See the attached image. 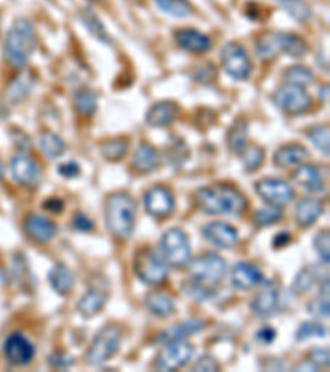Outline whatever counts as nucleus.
Here are the masks:
<instances>
[{"instance_id":"39448f33","label":"nucleus","mask_w":330,"mask_h":372,"mask_svg":"<svg viewBox=\"0 0 330 372\" xmlns=\"http://www.w3.org/2000/svg\"><path fill=\"white\" fill-rule=\"evenodd\" d=\"M160 256L172 268H183L192 259V247L187 233L180 228H171L160 238Z\"/></svg>"},{"instance_id":"f3484780","label":"nucleus","mask_w":330,"mask_h":372,"mask_svg":"<svg viewBox=\"0 0 330 372\" xmlns=\"http://www.w3.org/2000/svg\"><path fill=\"white\" fill-rule=\"evenodd\" d=\"M203 235L210 243L218 248H233L240 240L238 230L227 222H210L201 228Z\"/></svg>"},{"instance_id":"09e8293b","label":"nucleus","mask_w":330,"mask_h":372,"mask_svg":"<svg viewBox=\"0 0 330 372\" xmlns=\"http://www.w3.org/2000/svg\"><path fill=\"white\" fill-rule=\"evenodd\" d=\"M276 45H274L273 35H263L256 43V53L261 60H271L276 57Z\"/></svg>"},{"instance_id":"6e6d98bb","label":"nucleus","mask_w":330,"mask_h":372,"mask_svg":"<svg viewBox=\"0 0 330 372\" xmlns=\"http://www.w3.org/2000/svg\"><path fill=\"white\" fill-rule=\"evenodd\" d=\"M58 174L68 179L78 177L80 176V165H78L76 163H73V160H68V163H63L58 165Z\"/></svg>"},{"instance_id":"5701e85b","label":"nucleus","mask_w":330,"mask_h":372,"mask_svg":"<svg viewBox=\"0 0 330 372\" xmlns=\"http://www.w3.org/2000/svg\"><path fill=\"white\" fill-rule=\"evenodd\" d=\"M273 39L278 52H282L284 55H287V57L302 58L309 52L307 41L297 34H291V32H284L282 34V32H279V34L273 35Z\"/></svg>"},{"instance_id":"dca6fc26","label":"nucleus","mask_w":330,"mask_h":372,"mask_svg":"<svg viewBox=\"0 0 330 372\" xmlns=\"http://www.w3.org/2000/svg\"><path fill=\"white\" fill-rule=\"evenodd\" d=\"M109 300V291L108 288L101 287V284H91L88 288V291L82 293V296L78 300L76 310L78 313L85 318H93L103 311V308L106 306V303Z\"/></svg>"},{"instance_id":"393cba45","label":"nucleus","mask_w":330,"mask_h":372,"mask_svg":"<svg viewBox=\"0 0 330 372\" xmlns=\"http://www.w3.org/2000/svg\"><path fill=\"white\" fill-rule=\"evenodd\" d=\"M279 306V293L274 288H264L259 293H256L253 300L250 303L251 311L261 318H268L276 313Z\"/></svg>"},{"instance_id":"0eeeda50","label":"nucleus","mask_w":330,"mask_h":372,"mask_svg":"<svg viewBox=\"0 0 330 372\" xmlns=\"http://www.w3.org/2000/svg\"><path fill=\"white\" fill-rule=\"evenodd\" d=\"M187 265H189V280L208 288H213L222 282L227 273V261L218 254L200 255Z\"/></svg>"},{"instance_id":"c03bdc74","label":"nucleus","mask_w":330,"mask_h":372,"mask_svg":"<svg viewBox=\"0 0 330 372\" xmlns=\"http://www.w3.org/2000/svg\"><path fill=\"white\" fill-rule=\"evenodd\" d=\"M182 289L185 291V295H189L190 298H194V300H200V301L210 300V298L215 296V289L213 288L203 287V284H200V283H196V282H192V280H189L187 283H183Z\"/></svg>"},{"instance_id":"4be33fe9","label":"nucleus","mask_w":330,"mask_h":372,"mask_svg":"<svg viewBox=\"0 0 330 372\" xmlns=\"http://www.w3.org/2000/svg\"><path fill=\"white\" fill-rule=\"evenodd\" d=\"M292 181L297 186H301L302 189L309 192H322L324 191V176L320 167L314 164H301L297 165V169L292 172Z\"/></svg>"},{"instance_id":"6ab92c4d","label":"nucleus","mask_w":330,"mask_h":372,"mask_svg":"<svg viewBox=\"0 0 330 372\" xmlns=\"http://www.w3.org/2000/svg\"><path fill=\"white\" fill-rule=\"evenodd\" d=\"M203 326H205V323L200 319L182 321V323L173 324V326H171V328L160 331V334L157 338H155V341L160 343V344L185 341V339L192 336V334H196L199 331L203 329Z\"/></svg>"},{"instance_id":"1a4fd4ad","label":"nucleus","mask_w":330,"mask_h":372,"mask_svg":"<svg viewBox=\"0 0 330 372\" xmlns=\"http://www.w3.org/2000/svg\"><path fill=\"white\" fill-rule=\"evenodd\" d=\"M254 191L266 204L271 207H286L294 200V189L282 179L264 177L254 184Z\"/></svg>"},{"instance_id":"2eb2a0df","label":"nucleus","mask_w":330,"mask_h":372,"mask_svg":"<svg viewBox=\"0 0 330 372\" xmlns=\"http://www.w3.org/2000/svg\"><path fill=\"white\" fill-rule=\"evenodd\" d=\"M24 232L30 240L43 245L57 235V225L43 215L30 214L24 220Z\"/></svg>"},{"instance_id":"f257e3e1","label":"nucleus","mask_w":330,"mask_h":372,"mask_svg":"<svg viewBox=\"0 0 330 372\" xmlns=\"http://www.w3.org/2000/svg\"><path fill=\"white\" fill-rule=\"evenodd\" d=\"M195 204L208 215H241L248 209L245 194L230 184L201 187L194 194Z\"/></svg>"},{"instance_id":"58836bf2","label":"nucleus","mask_w":330,"mask_h":372,"mask_svg":"<svg viewBox=\"0 0 330 372\" xmlns=\"http://www.w3.org/2000/svg\"><path fill=\"white\" fill-rule=\"evenodd\" d=\"M266 158L264 149L261 146H250V148H245L243 151V164H245V169L248 172H254L263 165Z\"/></svg>"},{"instance_id":"8fccbe9b","label":"nucleus","mask_w":330,"mask_h":372,"mask_svg":"<svg viewBox=\"0 0 330 372\" xmlns=\"http://www.w3.org/2000/svg\"><path fill=\"white\" fill-rule=\"evenodd\" d=\"M195 80L203 83V85H212L215 81V78H217V68H215L212 63H208V65H201L199 70L194 73Z\"/></svg>"},{"instance_id":"c756f323","label":"nucleus","mask_w":330,"mask_h":372,"mask_svg":"<svg viewBox=\"0 0 330 372\" xmlns=\"http://www.w3.org/2000/svg\"><path fill=\"white\" fill-rule=\"evenodd\" d=\"M80 18L82 25H85V29L88 30L96 40L101 41V43H108V45L113 43V36L108 34L106 27H104L103 22L99 20V17L96 15L94 11H91V8H82L80 12Z\"/></svg>"},{"instance_id":"473e14b6","label":"nucleus","mask_w":330,"mask_h":372,"mask_svg":"<svg viewBox=\"0 0 330 372\" xmlns=\"http://www.w3.org/2000/svg\"><path fill=\"white\" fill-rule=\"evenodd\" d=\"M73 103H75L76 111L85 118H91L98 109V96L93 90L89 88H81L75 93V98H73Z\"/></svg>"},{"instance_id":"20e7f679","label":"nucleus","mask_w":330,"mask_h":372,"mask_svg":"<svg viewBox=\"0 0 330 372\" xmlns=\"http://www.w3.org/2000/svg\"><path fill=\"white\" fill-rule=\"evenodd\" d=\"M121 328L117 324H106L99 329L91 341L88 351L85 352V361L91 366H101L116 356L121 346Z\"/></svg>"},{"instance_id":"3c124183","label":"nucleus","mask_w":330,"mask_h":372,"mask_svg":"<svg viewBox=\"0 0 330 372\" xmlns=\"http://www.w3.org/2000/svg\"><path fill=\"white\" fill-rule=\"evenodd\" d=\"M71 228H75L78 232H91L94 228V223L85 214L76 212L71 219Z\"/></svg>"},{"instance_id":"f704fd0d","label":"nucleus","mask_w":330,"mask_h":372,"mask_svg":"<svg viewBox=\"0 0 330 372\" xmlns=\"http://www.w3.org/2000/svg\"><path fill=\"white\" fill-rule=\"evenodd\" d=\"M129 149V139L126 137H113L101 144V154L106 160H119L126 156Z\"/></svg>"},{"instance_id":"9b49d317","label":"nucleus","mask_w":330,"mask_h":372,"mask_svg":"<svg viewBox=\"0 0 330 372\" xmlns=\"http://www.w3.org/2000/svg\"><path fill=\"white\" fill-rule=\"evenodd\" d=\"M195 354V347L187 341L168 343L155 359V369L157 371H175L180 369L192 359Z\"/></svg>"},{"instance_id":"4d7b16f0","label":"nucleus","mask_w":330,"mask_h":372,"mask_svg":"<svg viewBox=\"0 0 330 372\" xmlns=\"http://www.w3.org/2000/svg\"><path fill=\"white\" fill-rule=\"evenodd\" d=\"M256 339L261 344H264V346H268V344H271L274 339H276V329L271 328V326H264V328H261L258 333H256Z\"/></svg>"},{"instance_id":"f8f14e48","label":"nucleus","mask_w":330,"mask_h":372,"mask_svg":"<svg viewBox=\"0 0 330 372\" xmlns=\"http://www.w3.org/2000/svg\"><path fill=\"white\" fill-rule=\"evenodd\" d=\"M10 174L18 186L27 187V189H35L41 181V169L38 163L22 153L12 158Z\"/></svg>"},{"instance_id":"412c9836","label":"nucleus","mask_w":330,"mask_h":372,"mask_svg":"<svg viewBox=\"0 0 330 372\" xmlns=\"http://www.w3.org/2000/svg\"><path fill=\"white\" fill-rule=\"evenodd\" d=\"M178 104L173 101H159L145 114V123L154 128H165L175 123L178 118Z\"/></svg>"},{"instance_id":"bb28decb","label":"nucleus","mask_w":330,"mask_h":372,"mask_svg":"<svg viewBox=\"0 0 330 372\" xmlns=\"http://www.w3.org/2000/svg\"><path fill=\"white\" fill-rule=\"evenodd\" d=\"M160 165L159 151L149 144H141L132 156V167L141 174H149Z\"/></svg>"},{"instance_id":"680f3d73","label":"nucleus","mask_w":330,"mask_h":372,"mask_svg":"<svg viewBox=\"0 0 330 372\" xmlns=\"http://www.w3.org/2000/svg\"><path fill=\"white\" fill-rule=\"evenodd\" d=\"M91 2H99V0H91Z\"/></svg>"},{"instance_id":"a18cd8bd","label":"nucleus","mask_w":330,"mask_h":372,"mask_svg":"<svg viewBox=\"0 0 330 372\" xmlns=\"http://www.w3.org/2000/svg\"><path fill=\"white\" fill-rule=\"evenodd\" d=\"M315 283V272L313 268H302L299 273H297V277L294 280V283H292V289H294L296 293H306L309 291L310 288L314 287Z\"/></svg>"},{"instance_id":"864d4df0","label":"nucleus","mask_w":330,"mask_h":372,"mask_svg":"<svg viewBox=\"0 0 330 372\" xmlns=\"http://www.w3.org/2000/svg\"><path fill=\"white\" fill-rule=\"evenodd\" d=\"M310 364H314L315 367H329V349H314V351H310L309 354V359Z\"/></svg>"},{"instance_id":"bf43d9fd","label":"nucleus","mask_w":330,"mask_h":372,"mask_svg":"<svg viewBox=\"0 0 330 372\" xmlns=\"http://www.w3.org/2000/svg\"><path fill=\"white\" fill-rule=\"evenodd\" d=\"M289 242H291V233H289V232H279L273 238V247L274 248H282V247H286Z\"/></svg>"},{"instance_id":"49530a36","label":"nucleus","mask_w":330,"mask_h":372,"mask_svg":"<svg viewBox=\"0 0 330 372\" xmlns=\"http://www.w3.org/2000/svg\"><path fill=\"white\" fill-rule=\"evenodd\" d=\"M307 311L315 318H329V293H320V295L309 303Z\"/></svg>"},{"instance_id":"79ce46f5","label":"nucleus","mask_w":330,"mask_h":372,"mask_svg":"<svg viewBox=\"0 0 330 372\" xmlns=\"http://www.w3.org/2000/svg\"><path fill=\"white\" fill-rule=\"evenodd\" d=\"M167 158H168V163L175 165V167L185 163L187 158H189V148H187L185 142H183L182 139H178V137H172V142L168 144Z\"/></svg>"},{"instance_id":"f03ea898","label":"nucleus","mask_w":330,"mask_h":372,"mask_svg":"<svg viewBox=\"0 0 330 372\" xmlns=\"http://www.w3.org/2000/svg\"><path fill=\"white\" fill-rule=\"evenodd\" d=\"M136 200L127 192H113L104 202V220L109 233L117 240H129L136 227Z\"/></svg>"},{"instance_id":"7c9ffc66","label":"nucleus","mask_w":330,"mask_h":372,"mask_svg":"<svg viewBox=\"0 0 330 372\" xmlns=\"http://www.w3.org/2000/svg\"><path fill=\"white\" fill-rule=\"evenodd\" d=\"M228 142V149L235 154H241L246 148L248 142V123L245 119H236L235 123L231 124V128L228 130L227 136Z\"/></svg>"},{"instance_id":"cd10ccee","label":"nucleus","mask_w":330,"mask_h":372,"mask_svg":"<svg viewBox=\"0 0 330 372\" xmlns=\"http://www.w3.org/2000/svg\"><path fill=\"white\" fill-rule=\"evenodd\" d=\"M48 282L58 295H68L75 287V273L65 263H55L48 272Z\"/></svg>"},{"instance_id":"052dcab7","label":"nucleus","mask_w":330,"mask_h":372,"mask_svg":"<svg viewBox=\"0 0 330 372\" xmlns=\"http://www.w3.org/2000/svg\"><path fill=\"white\" fill-rule=\"evenodd\" d=\"M2 174H3V167H2V163H0V179H2Z\"/></svg>"},{"instance_id":"4468645a","label":"nucleus","mask_w":330,"mask_h":372,"mask_svg":"<svg viewBox=\"0 0 330 372\" xmlns=\"http://www.w3.org/2000/svg\"><path fill=\"white\" fill-rule=\"evenodd\" d=\"M3 356L12 366H27L35 357V346L24 334L12 333L3 343Z\"/></svg>"},{"instance_id":"ea45409f","label":"nucleus","mask_w":330,"mask_h":372,"mask_svg":"<svg viewBox=\"0 0 330 372\" xmlns=\"http://www.w3.org/2000/svg\"><path fill=\"white\" fill-rule=\"evenodd\" d=\"M282 219V210L279 207H266V209L256 210L253 215V223L256 227H268V225H273L279 222Z\"/></svg>"},{"instance_id":"a19ab883","label":"nucleus","mask_w":330,"mask_h":372,"mask_svg":"<svg viewBox=\"0 0 330 372\" xmlns=\"http://www.w3.org/2000/svg\"><path fill=\"white\" fill-rule=\"evenodd\" d=\"M307 139L317 148L320 153L329 156V128L322 126H313L310 130H307Z\"/></svg>"},{"instance_id":"a211bd4d","label":"nucleus","mask_w":330,"mask_h":372,"mask_svg":"<svg viewBox=\"0 0 330 372\" xmlns=\"http://www.w3.org/2000/svg\"><path fill=\"white\" fill-rule=\"evenodd\" d=\"M175 43L182 50L190 53H206L210 48H212V40H210L208 35L201 34L199 30L194 29H182L175 32Z\"/></svg>"},{"instance_id":"13d9d810","label":"nucleus","mask_w":330,"mask_h":372,"mask_svg":"<svg viewBox=\"0 0 330 372\" xmlns=\"http://www.w3.org/2000/svg\"><path fill=\"white\" fill-rule=\"evenodd\" d=\"M43 209L47 210V212L59 214L63 209H65V204H63V200L58 199V197H50V199L43 202Z\"/></svg>"},{"instance_id":"de8ad7c7","label":"nucleus","mask_w":330,"mask_h":372,"mask_svg":"<svg viewBox=\"0 0 330 372\" xmlns=\"http://www.w3.org/2000/svg\"><path fill=\"white\" fill-rule=\"evenodd\" d=\"M329 238H330L329 230H320L314 238L315 252H317L320 260H322L325 265H329V261H330V240Z\"/></svg>"},{"instance_id":"5fc2aeb1","label":"nucleus","mask_w":330,"mask_h":372,"mask_svg":"<svg viewBox=\"0 0 330 372\" xmlns=\"http://www.w3.org/2000/svg\"><path fill=\"white\" fill-rule=\"evenodd\" d=\"M48 362L52 367H59V369H66L71 364H75V359L70 356L63 354V352H53L52 356L48 357Z\"/></svg>"},{"instance_id":"aec40b11","label":"nucleus","mask_w":330,"mask_h":372,"mask_svg":"<svg viewBox=\"0 0 330 372\" xmlns=\"http://www.w3.org/2000/svg\"><path fill=\"white\" fill-rule=\"evenodd\" d=\"M230 282L238 289H251L263 282V273H261L258 266L245 263V261H238L231 268Z\"/></svg>"},{"instance_id":"4c0bfd02","label":"nucleus","mask_w":330,"mask_h":372,"mask_svg":"<svg viewBox=\"0 0 330 372\" xmlns=\"http://www.w3.org/2000/svg\"><path fill=\"white\" fill-rule=\"evenodd\" d=\"M281 6L286 8V12L297 22H307L313 17V11L307 7L304 0H278Z\"/></svg>"},{"instance_id":"c85d7f7f","label":"nucleus","mask_w":330,"mask_h":372,"mask_svg":"<svg viewBox=\"0 0 330 372\" xmlns=\"http://www.w3.org/2000/svg\"><path fill=\"white\" fill-rule=\"evenodd\" d=\"M144 303L145 308L149 310V313L159 316V318H167V316H171L173 311H175V301H173V298L162 291L149 293V295L145 296Z\"/></svg>"},{"instance_id":"a878e982","label":"nucleus","mask_w":330,"mask_h":372,"mask_svg":"<svg viewBox=\"0 0 330 372\" xmlns=\"http://www.w3.org/2000/svg\"><path fill=\"white\" fill-rule=\"evenodd\" d=\"M324 214L322 202L317 199H310V197H304L297 202L296 205V222L301 225L302 228L310 227V225L317 222L320 215Z\"/></svg>"},{"instance_id":"72a5a7b5","label":"nucleus","mask_w":330,"mask_h":372,"mask_svg":"<svg viewBox=\"0 0 330 372\" xmlns=\"http://www.w3.org/2000/svg\"><path fill=\"white\" fill-rule=\"evenodd\" d=\"M40 149L48 159H57L65 154L66 146L62 137H59L58 135H55V132L48 131L40 136Z\"/></svg>"},{"instance_id":"e433bc0d","label":"nucleus","mask_w":330,"mask_h":372,"mask_svg":"<svg viewBox=\"0 0 330 372\" xmlns=\"http://www.w3.org/2000/svg\"><path fill=\"white\" fill-rule=\"evenodd\" d=\"M282 78L289 85L302 86L304 88V86L310 85L314 81V73L304 65H292L282 73Z\"/></svg>"},{"instance_id":"b1692460","label":"nucleus","mask_w":330,"mask_h":372,"mask_svg":"<svg viewBox=\"0 0 330 372\" xmlns=\"http://www.w3.org/2000/svg\"><path fill=\"white\" fill-rule=\"evenodd\" d=\"M310 158L309 149L304 148L302 144H286L281 146L276 153H274V164L278 167H294V165L304 164L307 159Z\"/></svg>"},{"instance_id":"6e6552de","label":"nucleus","mask_w":330,"mask_h":372,"mask_svg":"<svg viewBox=\"0 0 330 372\" xmlns=\"http://www.w3.org/2000/svg\"><path fill=\"white\" fill-rule=\"evenodd\" d=\"M273 101L281 111L291 114V116L304 114L313 108V98L306 93V90L302 86L289 85V83L284 86H279L274 91Z\"/></svg>"},{"instance_id":"2f4dec72","label":"nucleus","mask_w":330,"mask_h":372,"mask_svg":"<svg viewBox=\"0 0 330 372\" xmlns=\"http://www.w3.org/2000/svg\"><path fill=\"white\" fill-rule=\"evenodd\" d=\"M35 86V80L30 73H22L20 76H17L15 80L10 83L8 86V98L12 103H20V101L27 99L31 93Z\"/></svg>"},{"instance_id":"9d476101","label":"nucleus","mask_w":330,"mask_h":372,"mask_svg":"<svg viewBox=\"0 0 330 372\" xmlns=\"http://www.w3.org/2000/svg\"><path fill=\"white\" fill-rule=\"evenodd\" d=\"M222 67L228 73V76L235 80H248L253 71L250 55L240 43H227L222 50Z\"/></svg>"},{"instance_id":"c9c22d12","label":"nucleus","mask_w":330,"mask_h":372,"mask_svg":"<svg viewBox=\"0 0 330 372\" xmlns=\"http://www.w3.org/2000/svg\"><path fill=\"white\" fill-rule=\"evenodd\" d=\"M155 6L159 7V11L175 18H185L194 12L189 0H155Z\"/></svg>"},{"instance_id":"ddd939ff","label":"nucleus","mask_w":330,"mask_h":372,"mask_svg":"<svg viewBox=\"0 0 330 372\" xmlns=\"http://www.w3.org/2000/svg\"><path fill=\"white\" fill-rule=\"evenodd\" d=\"M144 205L149 215L155 219H167L171 217L173 209H175V197L172 191L164 186H154L145 192Z\"/></svg>"},{"instance_id":"37998d69","label":"nucleus","mask_w":330,"mask_h":372,"mask_svg":"<svg viewBox=\"0 0 330 372\" xmlns=\"http://www.w3.org/2000/svg\"><path fill=\"white\" fill-rule=\"evenodd\" d=\"M327 336V329L322 324L315 323V321H307L302 323L296 331V339L297 341H306L310 338H324Z\"/></svg>"},{"instance_id":"423d86ee","label":"nucleus","mask_w":330,"mask_h":372,"mask_svg":"<svg viewBox=\"0 0 330 372\" xmlns=\"http://www.w3.org/2000/svg\"><path fill=\"white\" fill-rule=\"evenodd\" d=\"M134 273L142 283L149 287H159L167 282L168 277V270L162 256L157 255V252H154L150 247L137 250L134 256Z\"/></svg>"},{"instance_id":"603ef678","label":"nucleus","mask_w":330,"mask_h":372,"mask_svg":"<svg viewBox=\"0 0 330 372\" xmlns=\"http://www.w3.org/2000/svg\"><path fill=\"white\" fill-rule=\"evenodd\" d=\"M218 369H220L218 361H215V357L210 356V354L199 357V361H196L195 364L192 366V371H208V372H213V371H218Z\"/></svg>"},{"instance_id":"7ed1b4c3","label":"nucleus","mask_w":330,"mask_h":372,"mask_svg":"<svg viewBox=\"0 0 330 372\" xmlns=\"http://www.w3.org/2000/svg\"><path fill=\"white\" fill-rule=\"evenodd\" d=\"M36 35L29 18H17L3 41V57L13 68H24L35 52Z\"/></svg>"}]
</instances>
